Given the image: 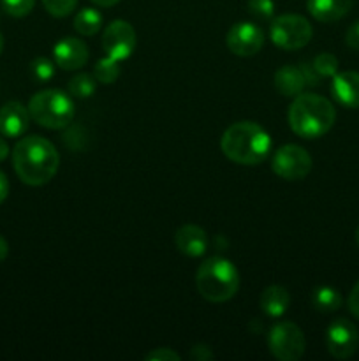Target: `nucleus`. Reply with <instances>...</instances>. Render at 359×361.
Listing matches in <instances>:
<instances>
[{"label":"nucleus","instance_id":"obj_7","mask_svg":"<svg viewBox=\"0 0 359 361\" xmlns=\"http://www.w3.org/2000/svg\"><path fill=\"white\" fill-rule=\"evenodd\" d=\"M267 348L277 360L298 361L305 355V335L298 324L284 321L271 328L270 335H267Z\"/></svg>","mask_w":359,"mask_h":361},{"label":"nucleus","instance_id":"obj_25","mask_svg":"<svg viewBox=\"0 0 359 361\" xmlns=\"http://www.w3.org/2000/svg\"><path fill=\"white\" fill-rule=\"evenodd\" d=\"M42 4L51 16L63 18L76 9L77 0H42Z\"/></svg>","mask_w":359,"mask_h":361},{"label":"nucleus","instance_id":"obj_30","mask_svg":"<svg viewBox=\"0 0 359 361\" xmlns=\"http://www.w3.org/2000/svg\"><path fill=\"white\" fill-rule=\"evenodd\" d=\"M348 310L355 319H359V282L352 288L351 296H348Z\"/></svg>","mask_w":359,"mask_h":361},{"label":"nucleus","instance_id":"obj_11","mask_svg":"<svg viewBox=\"0 0 359 361\" xmlns=\"http://www.w3.org/2000/svg\"><path fill=\"white\" fill-rule=\"evenodd\" d=\"M227 48L238 56H253L263 49L264 46V32L259 25L250 23V21H239L232 25L227 32Z\"/></svg>","mask_w":359,"mask_h":361},{"label":"nucleus","instance_id":"obj_14","mask_svg":"<svg viewBox=\"0 0 359 361\" xmlns=\"http://www.w3.org/2000/svg\"><path fill=\"white\" fill-rule=\"evenodd\" d=\"M331 92L333 97L341 106L351 109L359 108V73L355 71H345L333 76L331 81Z\"/></svg>","mask_w":359,"mask_h":361},{"label":"nucleus","instance_id":"obj_3","mask_svg":"<svg viewBox=\"0 0 359 361\" xmlns=\"http://www.w3.org/2000/svg\"><path fill=\"white\" fill-rule=\"evenodd\" d=\"M289 126L292 133L305 140H315L331 130L336 120V109L326 97L317 94L296 95L289 106Z\"/></svg>","mask_w":359,"mask_h":361},{"label":"nucleus","instance_id":"obj_31","mask_svg":"<svg viewBox=\"0 0 359 361\" xmlns=\"http://www.w3.org/2000/svg\"><path fill=\"white\" fill-rule=\"evenodd\" d=\"M190 358L194 360H199V361H208V360H213V353L210 351L208 345H196V348L190 351Z\"/></svg>","mask_w":359,"mask_h":361},{"label":"nucleus","instance_id":"obj_16","mask_svg":"<svg viewBox=\"0 0 359 361\" xmlns=\"http://www.w3.org/2000/svg\"><path fill=\"white\" fill-rule=\"evenodd\" d=\"M308 85L301 66H284L275 74V87L285 97H296Z\"/></svg>","mask_w":359,"mask_h":361},{"label":"nucleus","instance_id":"obj_17","mask_svg":"<svg viewBox=\"0 0 359 361\" xmlns=\"http://www.w3.org/2000/svg\"><path fill=\"white\" fill-rule=\"evenodd\" d=\"M306 7L317 21L333 23L351 11L352 0H306Z\"/></svg>","mask_w":359,"mask_h":361},{"label":"nucleus","instance_id":"obj_24","mask_svg":"<svg viewBox=\"0 0 359 361\" xmlns=\"http://www.w3.org/2000/svg\"><path fill=\"white\" fill-rule=\"evenodd\" d=\"M55 62H51L49 59H44V56H39L34 62L30 63L32 76L35 78V81H41V83H46V81L51 80L55 76Z\"/></svg>","mask_w":359,"mask_h":361},{"label":"nucleus","instance_id":"obj_15","mask_svg":"<svg viewBox=\"0 0 359 361\" xmlns=\"http://www.w3.org/2000/svg\"><path fill=\"white\" fill-rule=\"evenodd\" d=\"M176 247L189 257H199L208 249V235L203 228L196 224H185L176 231Z\"/></svg>","mask_w":359,"mask_h":361},{"label":"nucleus","instance_id":"obj_18","mask_svg":"<svg viewBox=\"0 0 359 361\" xmlns=\"http://www.w3.org/2000/svg\"><path fill=\"white\" fill-rule=\"evenodd\" d=\"M291 305V295L284 286H270L260 295V309L270 317H282Z\"/></svg>","mask_w":359,"mask_h":361},{"label":"nucleus","instance_id":"obj_21","mask_svg":"<svg viewBox=\"0 0 359 361\" xmlns=\"http://www.w3.org/2000/svg\"><path fill=\"white\" fill-rule=\"evenodd\" d=\"M95 88H97V80H95V76H92V74H87V73L76 74V76L69 81V85H67L69 94L77 99L92 97Z\"/></svg>","mask_w":359,"mask_h":361},{"label":"nucleus","instance_id":"obj_1","mask_svg":"<svg viewBox=\"0 0 359 361\" xmlns=\"http://www.w3.org/2000/svg\"><path fill=\"white\" fill-rule=\"evenodd\" d=\"M60 155L48 140L27 136L13 150V166L20 180L27 185L39 187L51 182L58 171Z\"/></svg>","mask_w":359,"mask_h":361},{"label":"nucleus","instance_id":"obj_32","mask_svg":"<svg viewBox=\"0 0 359 361\" xmlns=\"http://www.w3.org/2000/svg\"><path fill=\"white\" fill-rule=\"evenodd\" d=\"M9 194V180L4 175V171H0V203H4Z\"/></svg>","mask_w":359,"mask_h":361},{"label":"nucleus","instance_id":"obj_2","mask_svg":"<svg viewBox=\"0 0 359 361\" xmlns=\"http://www.w3.org/2000/svg\"><path fill=\"white\" fill-rule=\"evenodd\" d=\"M220 148L225 157L236 164L257 166L270 155L271 137L259 123L243 120L225 129Z\"/></svg>","mask_w":359,"mask_h":361},{"label":"nucleus","instance_id":"obj_5","mask_svg":"<svg viewBox=\"0 0 359 361\" xmlns=\"http://www.w3.org/2000/svg\"><path fill=\"white\" fill-rule=\"evenodd\" d=\"M28 113L34 122L46 129H65L74 118V102L62 90H42L28 102Z\"/></svg>","mask_w":359,"mask_h":361},{"label":"nucleus","instance_id":"obj_12","mask_svg":"<svg viewBox=\"0 0 359 361\" xmlns=\"http://www.w3.org/2000/svg\"><path fill=\"white\" fill-rule=\"evenodd\" d=\"M53 56L60 69L76 71L88 62V48L81 39L63 37L53 48Z\"/></svg>","mask_w":359,"mask_h":361},{"label":"nucleus","instance_id":"obj_23","mask_svg":"<svg viewBox=\"0 0 359 361\" xmlns=\"http://www.w3.org/2000/svg\"><path fill=\"white\" fill-rule=\"evenodd\" d=\"M312 67L320 78H333L338 71V59L333 53H320L313 59Z\"/></svg>","mask_w":359,"mask_h":361},{"label":"nucleus","instance_id":"obj_29","mask_svg":"<svg viewBox=\"0 0 359 361\" xmlns=\"http://www.w3.org/2000/svg\"><path fill=\"white\" fill-rule=\"evenodd\" d=\"M345 42H347V46L351 49L359 51V21H355V23H352L348 27L347 35H345Z\"/></svg>","mask_w":359,"mask_h":361},{"label":"nucleus","instance_id":"obj_28","mask_svg":"<svg viewBox=\"0 0 359 361\" xmlns=\"http://www.w3.org/2000/svg\"><path fill=\"white\" fill-rule=\"evenodd\" d=\"M144 360L146 361H180V355L172 351V349L157 348L151 353H148Z\"/></svg>","mask_w":359,"mask_h":361},{"label":"nucleus","instance_id":"obj_33","mask_svg":"<svg viewBox=\"0 0 359 361\" xmlns=\"http://www.w3.org/2000/svg\"><path fill=\"white\" fill-rule=\"evenodd\" d=\"M7 252H9V247H7V242L2 238V236H0V263H2V261L6 259Z\"/></svg>","mask_w":359,"mask_h":361},{"label":"nucleus","instance_id":"obj_4","mask_svg":"<svg viewBox=\"0 0 359 361\" xmlns=\"http://www.w3.org/2000/svg\"><path fill=\"white\" fill-rule=\"evenodd\" d=\"M197 291L211 303H224L238 293L239 274L234 264L224 257H208L196 275Z\"/></svg>","mask_w":359,"mask_h":361},{"label":"nucleus","instance_id":"obj_13","mask_svg":"<svg viewBox=\"0 0 359 361\" xmlns=\"http://www.w3.org/2000/svg\"><path fill=\"white\" fill-rule=\"evenodd\" d=\"M30 123V113L21 102L11 101L0 108V134L6 137H18L25 134Z\"/></svg>","mask_w":359,"mask_h":361},{"label":"nucleus","instance_id":"obj_19","mask_svg":"<svg viewBox=\"0 0 359 361\" xmlns=\"http://www.w3.org/2000/svg\"><path fill=\"white\" fill-rule=\"evenodd\" d=\"M341 295L334 288L329 286H320L313 291L312 295V305L315 307L319 312H334L341 307Z\"/></svg>","mask_w":359,"mask_h":361},{"label":"nucleus","instance_id":"obj_37","mask_svg":"<svg viewBox=\"0 0 359 361\" xmlns=\"http://www.w3.org/2000/svg\"><path fill=\"white\" fill-rule=\"evenodd\" d=\"M2 49H4V37L2 34H0V53H2Z\"/></svg>","mask_w":359,"mask_h":361},{"label":"nucleus","instance_id":"obj_27","mask_svg":"<svg viewBox=\"0 0 359 361\" xmlns=\"http://www.w3.org/2000/svg\"><path fill=\"white\" fill-rule=\"evenodd\" d=\"M248 11L257 20H271L275 14L273 0H248Z\"/></svg>","mask_w":359,"mask_h":361},{"label":"nucleus","instance_id":"obj_22","mask_svg":"<svg viewBox=\"0 0 359 361\" xmlns=\"http://www.w3.org/2000/svg\"><path fill=\"white\" fill-rule=\"evenodd\" d=\"M94 76L99 83H115L120 76L118 60L111 59V56H104V59L97 60V63L94 67Z\"/></svg>","mask_w":359,"mask_h":361},{"label":"nucleus","instance_id":"obj_10","mask_svg":"<svg viewBox=\"0 0 359 361\" xmlns=\"http://www.w3.org/2000/svg\"><path fill=\"white\" fill-rule=\"evenodd\" d=\"M136 30L129 21L115 20L106 27L102 35V48L106 55L115 60H127L136 49Z\"/></svg>","mask_w":359,"mask_h":361},{"label":"nucleus","instance_id":"obj_20","mask_svg":"<svg viewBox=\"0 0 359 361\" xmlns=\"http://www.w3.org/2000/svg\"><path fill=\"white\" fill-rule=\"evenodd\" d=\"M102 27V14L97 9H92V7H84L74 18V28H76L77 34L81 35H95Z\"/></svg>","mask_w":359,"mask_h":361},{"label":"nucleus","instance_id":"obj_36","mask_svg":"<svg viewBox=\"0 0 359 361\" xmlns=\"http://www.w3.org/2000/svg\"><path fill=\"white\" fill-rule=\"evenodd\" d=\"M355 243L359 245V226H358V229H355Z\"/></svg>","mask_w":359,"mask_h":361},{"label":"nucleus","instance_id":"obj_35","mask_svg":"<svg viewBox=\"0 0 359 361\" xmlns=\"http://www.w3.org/2000/svg\"><path fill=\"white\" fill-rule=\"evenodd\" d=\"M92 2L97 4V6H101V7H111V6H115V4H118L120 0H92Z\"/></svg>","mask_w":359,"mask_h":361},{"label":"nucleus","instance_id":"obj_26","mask_svg":"<svg viewBox=\"0 0 359 361\" xmlns=\"http://www.w3.org/2000/svg\"><path fill=\"white\" fill-rule=\"evenodd\" d=\"M2 6L7 14L14 18H23L32 13L35 0H2Z\"/></svg>","mask_w":359,"mask_h":361},{"label":"nucleus","instance_id":"obj_9","mask_svg":"<svg viewBox=\"0 0 359 361\" xmlns=\"http://www.w3.org/2000/svg\"><path fill=\"white\" fill-rule=\"evenodd\" d=\"M326 348L336 360H348L359 348V331L345 317L334 319L326 331Z\"/></svg>","mask_w":359,"mask_h":361},{"label":"nucleus","instance_id":"obj_8","mask_svg":"<svg viewBox=\"0 0 359 361\" xmlns=\"http://www.w3.org/2000/svg\"><path fill=\"white\" fill-rule=\"evenodd\" d=\"M271 168L284 180H301L312 169V157L299 145H284L275 152Z\"/></svg>","mask_w":359,"mask_h":361},{"label":"nucleus","instance_id":"obj_6","mask_svg":"<svg viewBox=\"0 0 359 361\" xmlns=\"http://www.w3.org/2000/svg\"><path fill=\"white\" fill-rule=\"evenodd\" d=\"M312 25L299 14H282L275 18L270 27V37L275 46L282 49H301L312 39Z\"/></svg>","mask_w":359,"mask_h":361},{"label":"nucleus","instance_id":"obj_34","mask_svg":"<svg viewBox=\"0 0 359 361\" xmlns=\"http://www.w3.org/2000/svg\"><path fill=\"white\" fill-rule=\"evenodd\" d=\"M7 155H9V147H7L6 141H4L2 137H0V162H2L4 159L7 157Z\"/></svg>","mask_w":359,"mask_h":361}]
</instances>
